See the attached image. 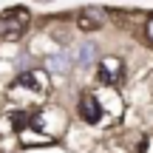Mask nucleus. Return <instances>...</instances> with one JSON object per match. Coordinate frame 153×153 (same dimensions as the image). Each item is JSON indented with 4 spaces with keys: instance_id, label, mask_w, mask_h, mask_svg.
<instances>
[{
    "instance_id": "9",
    "label": "nucleus",
    "mask_w": 153,
    "mask_h": 153,
    "mask_svg": "<svg viewBox=\"0 0 153 153\" xmlns=\"http://www.w3.org/2000/svg\"><path fill=\"white\" fill-rule=\"evenodd\" d=\"M145 43H148L150 48H153V14L148 17V20H145Z\"/></svg>"
},
{
    "instance_id": "5",
    "label": "nucleus",
    "mask_w": 153,
    "mask_h": 153,
    "mask_svg": "<svg viewBox=\"0 0 153 153\" xmlns=\"http://www.w3.org/2000/svg\"><path fill=\"white\" fill-rule=\"evenodd\" d=\"M105 23V11L97 9V6H88V9L79 11V17H76V26H79V31H97V28H102Z\"/></svg>"
},
{
    "instance_id": "7",
    "label": "nucleus",
    "mask_w": 153,
    "mask_h": 153,
    "mask_svg": "<svg viewBox=\"0 0 153 153\" xmlns=\"http://www.w3.org/2000/svg\"><path fill=\"white\" fill-rule=\"evenodd\" d=\"M48 71H54V74H68L71 71V57L65 54V51H57V54H51L48 57Z\"/></svg>"
},
{
    "instance_id": "1",
    "label": "nucleus",
    "mask_w": 153,
    "mask_h": 153,
    "mask_svg": "<svg viewBox=\"0 0 153 153\" xmlns=\"http://www.w3.org/2000/svg\"><path fill=\"white\" fill-rule=\"evenodd\" d=\"M51 91V82H48V68H31V71H23L11 82L9 88V97L14 102V108H23V111H34L45 102Z\"/></svg>"
},
{
    "instance_id": "6",
    "label": "nucleus",
    "mask_w": 153,
    "mask_h": 153,
    "mask_svg": "<svg viewBox=\"0 0 153 153\" xmlns=\"http://www.w3.org/2000/svg\"><path fill=\"white\" fill-rule=\"evenodd\" d=\"M17 133H20V142L26 145V148H31V145H51V142H54V136H48V133L37 131V128H31V125L20 128Z\"/></svg>"
},
{
    "instance_id": "3",
    "label": "nucleus",
    "mask_w": 153,
    "mask_h": 153,
    "mask_svg": "<svg viewBox=\"0 0 153 153\" xmlns=\"http://www.w3.org/2000/svg\"><path fill=\"white\" fill-rule=\"evenodd\" d=\"M99 82L102 85H111V88H119L122 82H125V74H128V68H125V62L119 60V57H102L99 60Z\"/></svg>"
},
{
    "instance_id": "4",
    "label": "nucleus",
    "mask_w": 153,
    "mask_h": 153,
    "mask_svg": "<svg viewBox=\"0 0 153 153\" xmlns=\"http://www.w3.org/2000/svg\"><path fill=\"white\" fill-rule=\"evenodd\" d=\"M79 119L88 122V125H99L102 122V102H99L97 94H82L79 97Z\"/></svg>"
},
{
    "instance_id": "10",
    "label": "nucleus",
    "mask_w": 153,
    "mask_h": 153,
    "mask_svg": "<svg viewBox=\"0 0 153 153\" xmlns=\"http://www.w3.org/2000/svg\"><path fill=\"white\" fill-rule=\"evenodd\" d=\"M40 3H48V0H40Z\"/></svg>"
},
{
    "instance_id": "8",
    "label": "nucleus",
    "mask_w": 153,
    "mask_h": 153,
    "mask_svg": "<svg viewBox=\"0 0 153 153\" xmlns=\"http://www.w3.org/2000/svg\"><path fill=\"white\" fill-rule=\"evenodd\" d=\"M94 62H99L97 60V45H94V43H82L79 45V54H76V65L88 68V65H94Z\"/></svg>"
},
{
    "instance_id": "2",
    "label": "nucleus",
    "mask_w": 153,
    "mask_h": 153,
    "mask_svg": "<svg viewBox=\"0 0 153 153\" xmlns=\"http://www.w3.org/2000/svg\"><path fill=\"white\" fill-rule=\"evenodd\" d=\"M28 125L57 139L62 131H65V125H68V116L62 114L60 108H43V105H40V108L28 111Z\"/></svg>"
}]
</instances>
